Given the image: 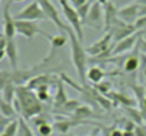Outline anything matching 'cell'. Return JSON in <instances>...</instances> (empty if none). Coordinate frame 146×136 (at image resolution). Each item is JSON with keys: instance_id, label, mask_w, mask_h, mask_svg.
<instances>
[{"instance_id": "83f0119b", "label": "cell", "mask_w": 146, "mask_h": 136, "mask_svg": "<svg viewBox=\"0 0 146 136\" xmlns=\"http://www.w3.org/2000/svg\"><path fill=\"white\" fill-rule=\"evenodd\" d=\"M19 130H20V135L22 136H33V133H32V130L29 129V126L26 125V122H25V119H19Z\"/></svg>"}, {"instance_id": "f546056e", "label": "cell", "mask_w": 146, "mask_h": 136, "mask_svg": "<svg viewBox=\"0 0 146 136\" xmlns=\"http://www.w3.org/2000/svg\"><path fill=\"white\" fill-rule=\"evenodd\" d=\"M90 3L88 2L86 5H83V6H80L79 9H78V12H79V16H80V19H82V22H85V19L88 17V13H89V10H90Z\"/></svg>"}, {"instance_id": "7a4b0ae2", "label": "cell", "mask_w": 146, "mask_h": 136, "mask_svg": "<svg viewBox=\"0 0 146 136\" xmlns=\"http://www.w3.org/2000/svg\"><path fill=\"white\" fill-rule=\"evenodd\" d=\"M70 43V54H72V63L76 69V73L79 76V80L82 82L83 86L88 85L86 73H88V62H89V54L86 52V47H83L82 40L75 34L72 29L66 32Z\"/></svg>"}, {"instance_id": "f1b7e54d", "label": "cell", "mask_w": 146, "mask_h": 136, "mask_svg": "<svg viewBox=\"0 0 146 136\" xmlns=\"http://www.w3.org/2000/svg\"><path fill=\"white\" fill-rule=\"evenodd\" d=\"M96 89H98V92L99 93H102V95H108L109 92H110V89H112V85H110V82H102V83H99V85H96Z\"/></svg>"}, {"instance_id": "836d02e7", "label": "cell", "mask_w": 146, "mask_h": 136, "mask_svg": "<svg viewBox=\"0 0 146 136\" xmlns=\"http://www.w3.org/2000/svg\"><path fill=\"white\" fill-rule=\"evenodd\" d=\"M6 44H7V37L3 33H0V49L6 50Z\"/></svg>"}, {"instance_id": "5bb4252c", "label": "cell", "mask_w": 146, "mask_h": 136, "mask_svg": "<svg viewBox=\"0 0 146 136\" xmlns=\"http://www.w3.org/2000/svg\"><path fill=\"white\" fill-rule=\"evenodd\" d=\"M6 57L9 59V63H10L13 70L19 69V49H17V43L15 39H7Z\"/></svg>"}, {"instance_id": "d6a6232c", "label": "cell", "mask_w": 146, "mask_h": 136, "mask_svg": "<svg viewBox=\"0 0 146 136\" xmlns=\"http://www.w3.org/2000/svg\"><path fill=\"white\" fill-rule=\"evenodd\" d=\"M108 135H109V136H123V130H120V129H117V127L109 129V130H108Z\"/></svg>"}, {"instance_id": "9a60e30c", "label": "cell", "mask_w": 146, "mask_h": 136, "mask_svg": "<svg viewBox=\"0 0 146 136\" xmlns=\"http://www.w3.org/2000/svg\"><path fill=\"white\" fill-rule=\"evenodd\" d=\"M105 76H106L105 70L102 69V67H99V66H92L90 69H88V73H86V79L90 83H93V85L102 83L105 80Z\"/></svg>"}, {"instance_id": "30bf717a", "label": "cell", "mask_w": 146, "mask_h": 136, "mask_svg": "<svg viewBox=\"0 0 146 136\" xmlns=\"http://www.w3.org/2000/svg\"><path fill=\"white\" fill-rule=\"evenodd\" d=\"M103 6L100 3H93L90 6V10L88 13V17L85 19L83 23L90 25L95 29H102L103 27Z\"/></svg>"}, {"instance_id": "484cf974", "label": "cell", "mask_w": 146, "mask_h": 136, "mask_svg": "<svg viewBox=\"0 0 146 136\" xmlns=\"http://www.w3.org/2000/svg\"><path fill=\"white\" fill-rule=\"evenodd\" d=\"M110 96L113 98V100H117V102H120L122 105H125V106H135V100H132V99H129V98H126V96H123V95H119V93H110Z\"/></svg>"}, {"instance_id": "7c38bea8", "label": "cell", "mask_w": 146, "mask_h": 136, "mask_svg": "<svg viewBox=\"0 0 146 136\" xmlns=\"http://www.w3.org/2000/svg\"><path fill=\"white\" fill-rule=\"evenodd\" d=\"M117 6L113 2H108L103 6V32L108 33L112 26L115 25V22L119 19L117 17Z\"/></svg>"}, {"instance_id": "74e56055", "label": "cell", "mask_w": 146, "mask_h": 136, "mask_svg": "<svg viewBox=\"0 0 146 136\" xmlns=\"http://www.w3.org/2000/svg\"><path fill=\"white\" fill-rule=\"evenodd\" d=\"M139 16H146V5L145 6H140V13Z\"/></svg>"}, {"instance_id": "52a82bcc", "label": "cell", "mask_w": 146, "mask_h": 136, "mask_svg": "<svg viewBox=\"0 0 146 136\" xmlns=\"http://www.w3.org/2000/svg\"><path fill=\"white\" fill-rule=\"evenodd\" d=\"M15 20H16V19H15ZM16 33L20 34V36H23V37H26V39H32V37H35L36 34H42V36H44L46 39L50 36V34L44 33V32L37 26L36 22H30V20H16Z\"/></svg>"}, {"instance_id": "e575fe53", "label": "cell", "mask_w": 146, "mask_h": 136, "mask_svg": "<svg viewBox=\"0 0 146 136\" xmlns=\"http://www.w3.org/2000/svg\"><path fill=\"white\" fill-rule=\"evenodd\" d=\"M72 3H73V6H75L76 9H79L80 6H83V5H86V3H88V0H73Z\"/></svg>"}, {"instance_id": "4dcf8cb0", "label": "cell", "mask_w": 146, "mask_h": 136, "mask_svg": "<svg viewBox=\"0 0 146 136\" xmlns=\"http://www.w3.org/2000/svg\"><path fill=\"white\" fill-rule=\"evenodd\" d=\"M135 136H146V126L143 125H136L135 127Z\"/></svg>"}, {"instance_id": "1f68e13d", "label": "cell", "mask_w": 146, "mask_h": 136, "mask_svg": "<svg viewBox=\"0 0 146 136\" xmlns=\"http://www.w3.org/2000/svg\"><path fill=\"white\" fill-rule=\"evenodd\" d=\"M133 2H135V0H115V5L117 7H125L127 5H132ZM136 2H137V0H136Z\"/></svg>"}, {"instance_id": "f6af8a7d", "label": "cell", "mask_w": 146, "mask_h": 136, "mask_svg": "<svg viewBox=\"0 0 146 136\" xmlns=\"http://www.w3.org/2000/svg\"><path fill=\"white\" fill-rule=\"evenodd\" d=\"M143 32H146V29H145V30H143ZM140 33H142V32H140Z\"/></svg>"}, {"instance_id": "8fae6325", "label": "cell", "mask_w": 146, "mask_h": 136, "mask_svg": "<svg viewBox=\"0 0 146 136\" xmlns=\"http://www.w3.org/2000/svg\"><path fill=\"white\" fill-rule=\"evenodd\" d=\"M3 34L7 39H15V36L17 34L16 33V20L10 15V2H7L3 9Z\"/></svg>"}, {"instance_id": "e0dca14e", "label": "cell", "mask_w": 146, "mask_h": 136, "mask_svg": "<svg viewBox=\"0 0 146 136\" xmlns=\"http://www.w3.org/2000/svg\"><path fill=\"white\" fill-rule=\"evenodd\" d=\"M139 66H140V59H139L137 56H129V57H126V59L123 60V64H122L123 70H125L126 73H133V72H136V70L139 69Z\"/></svg>"}, {"instance_id": "cb8c5ba5", "label": "cell", "mask_w": 146, "mask_h": 136, "mask_svg": "<svg viewBox=\"0 0 146 136\" xmlns=\"http://www.w3.org/2000/svg\"><path fill=\"white\" fill-rule=\"evenodd\" d=\"M75 125H78L75 120H63V122H56V125H54V129H57L62 135H66V133H69V130H70V127L72 126H75Z\"/></svg>"}, {"instance_id": "ee69618b", "label": "cell", "mask_w": 146, "mask_h": 136, "mask_svg": "<svg viewBox=\"0 0 146 136\" xmlns=\"http://www.w3.org/2000/svg\"><path fill=\"white\" fill-rule=\"evenodd\" d=\"M90 136H96V135H90Z\"/></svg>"}, {"instance_id": "d4e9b609", "label": "cell", "mask_w": 146, "mask_h": 136, "mask_svg": "<svg viewBox=\"0 0 146 136\" xmlns=\"http://www.w3.org/2000/svg\"><path fill=\"white\" fill-rule=\"evenodd\" d=\"M36 95L40 102H49L50 100V93H49V86H42L36 89Z\"/></svg>"}, {"instance_id": "8d00e7d4", "label": "cell", "mask_w": 146, "mask_h": 136, "mask_svg": "<svg viewBox=\"0 0 146 136\" xmlns=\"http://www.w3.org/2000/svg\"><path fill=\"white\" fill-rule=\"evenodd\" d=\"M142 112L146 115V88H145V98L142 100Z\"/></svg>"}, {"instance_id": "bcb514c9", "label": "cell", "mask_w": 146, "mask_h": 136, "mask_svg": "<svg viewBox=\"0 0 146 136\" xmlns=\"http://www.w3.org/2000/svg\"><path fill=\"white\" fill-rule=\"evenodd\" d=\"M69 2H73V0H69Z\"/></svg>"}, {"instance_id": "2e32d148", "label": "cell", "mask_w": 146, "mask_h": 136, "mask_svg": "<svg viewBox=\"0 0 146 136\" xmlns=\"http://www.w3.org/2000/svg\"><path fill=\"white\" fill-rule=\"evenodd\" d=\"M16 107L13 106V103L6 102L3 98H0V115L6 119H12L16 116Z\"/></svg>"}, {"instance_id": "9c48e42d", "label": "cell", "mask_w": 146, "mask_h": 136, "mask_svg": "<svg viewBox=\"0 0 146 136\" xmlns=\"http://www.w3.org/2000/svg\"><path fill=\"white\" fill-rule=\"evenodd\" d=\"M109 32L112 33L113 42H115V43H117V42H120V40H123V39H126V37L132 36V34H135L136 29H135V26H133V25H126V23H123L122 20H119V19H117Z\"/></svg>"}, {"instance_id": "f35d334b", "label": "cell", "mask_w": 146, "mask_h": 136, "mask_svg": "<svg viewBox=\"0 0 146 136\" xmlns=\"http://www.w3.org/2000/svg\"><path fill=\"white\" fill-rule=\"evenodd\" d=\"M5 57H6V50H2V49H0V62H2Z\"/></svg>"}, {"instance_id": "8992f818", "label": "cell", "mask_w": 146, "mask_h": 136, "mask_svg": "<svg viewBox=\"0 0 146 136\" xmlns=\"http://www.w3.org/2000/svg\"><path fill=\"white\" fill-rule=\"evenodd\" d=\"M37 2H39V5L42 6V9H43V12H44V15H46V19L50 20L59 30L67 32V30L70 29V27L64 23V20H62V17H60V15H59L56 6L50 2V0H37Z\"/></svg>"}, {"instance_id": "b9f144b4", "label": "cell", "mask_w": 146, "mask_h": 136, "mask_svg": "<svg viewBox=\"0 0 146 136\" xmlns=\"http://www.w3.org/2000/svg\"><path fill=\"white\" fill-rule=\"evenodd\" d=\"M62 136H75V135H70V133H66V135H62Z\"/></svg>"}, {"instance_id": "60d3db41", "label": "cell", "mask_w": 146, "mask_h": 136, "mask_svg": "<svg viewBox=\"0 0 146 136\" xmlns=\"http://www.w3.org/2000/svg\"><path fill=\"white\" fill-rule=\"evenodd\" d=\"M10 2H13V3H22V2H25V0H10Z\"/></svg>"}, {"instance_id": "d590c367", "label": "cell", "mask_w": 146, "mask_h": 136, "mask_svg": "<svg viewBox=\"0 0 146 136\" xmlns=\"http://www.w3.org/2000/svg\"><path fill=\"white\" fill-rule=\"evenodd\" d=\"M88 2H89L90 5H93V3H100L102 6H105L108 2H110V0H88Z\"/></svg>"}, {"instance_id": "ab89813d", "label": "cell", "mask_w": 146, "mask_h": 136, "mask_svg": "<svg viewBox=\"0 0 146 136\" xmlns=\"http://www.w3.org/2000/svg\"><path fill=\"white\" fill-rule=\"evenodd\" d=\"M136 3H137V5H140V6H145V5H146V0H137Z\"/></svg>"}, {"instance_id": "277c9868", "label": "cell", "mask_w": 146, "mask_h": 136, "mask_svg": "<svg viewBox=\"0 0 146 136\" xmlns=\"http://www.w3.org/2000/svg\"><path fill=\"white\" fill-rule=\"evenodd\" d=\"M113 43L115 42H113L112 33L108 32L99 40H96L95 43H92L90 46H88L86 47V52L92 57H100L102 60H105L108 56H110V52L113 49Z\"/></svg>"}, {"instance_id": "5b68a950", "label": "cell", "mask_w": 146, "mask_h": 136, "mask_svg": "<svg viewBox=\"0 0 146 136\" xmlns=\"http://www.w3.org/2000/svg\"><path fill=\"white\" fill-rule=\"evenodd\" d=\"M16 20H30V22H43L47 20L46 15L42 9V6L39 5V2H32L29 3L26 7H23V10H20L16 16Z\"/></svg>"}, {"instance_id": "ffe728a7", "label": "cell", "mask_w": 146, "mask_h": 136, "mask_svg": "<svg viewBox=\"0 0 146 136\" xmlns=\"http://www.w3.org/2000/svg\"><path fill=\"white\" fill-rule=\"evenodd\" d=\"M19 119H13V120H10L6 126H5V129L2 130V133H0V136H16L17 135V132H19Z\"/></svg>"}, {"instance_id": "6da1fadb", "label": "cell", "mask_w": 146, "mask_h": 136, "mask_svg": "<svg viewBox=\"0 0 146 136\" xmlns=\"http://www.w3.org/2000/svg\"><path fill=\"white\" fill-rule=\"evenodd\" d=\"M15 107L17 112L22 113L23 119H35L36 116L42 115L43 106L39 100L36 92L29 89L27 86H17L16 89V99H15Z\"/></svg>"}, {"instance_id": "7bdbcfd3", "label": "cell", "mask_w": 146, "mask_h": 136, "mask_svg": "<svg viewBox=\"0 0 146 136\" xmlns=\"http://www.w3.org/2000/svg\"><path fill=\"white\" fill-rule=\"evenodd\" d=\"M110 2H113V3H115V0H110Z\"/></svg>"}, {"instance_id": "ac0fdd59", "label": "cell", "mask_w": 146, "mask_h": 136, "mask_svg": "<svg viewBox=\"0 0 146 136\" xmlns=\"http://www.w3.org/2000/svg\"><path fill=\"white\" fill-rule=\"evenodd\" d=\"M67 102H69V99H67V95L64 93L63 85H62V82H57V90H56V95H54V105H56V107L60 109Z\"/></svg>"}, {"instance_id": "603a6c76", "label": "cell", "mask_w": 146, "mask_h": 136, "mask_svg": "<svg viewBox=\"0 0 146 136\" xmlns=\"http://www.w3.org/2000/svg\"><path fill=\"white\" fill-rule=\"evenodd\" d=\"M13 79H15L13 70L12 72H9V70H0V90H3L6 85H9L10 82H13Z\"/></svg>"}, {"instance_id": "4fadbf2b", "label": "cell", "mask_w": 146, "mask_h": 136, "mask_svg": "<svg viewBox=\"0 0 146 136\" xmlns=\"http://www.w3.org/2000/svg\"><path fill=\"white\" fill-rule=\"evenodd\" d=\"M139 36H140V33H136V34H132V36L115 43V46L110 52V57H115V56H119L120 53H126V52L132 50L135 47V44L139 42Z\"/></svg>"}, {"instance_id": "ba28073f", "label": "cell", "mask_w": 146, "mask_h": 136, "mask_svg": "<svg viewBox=\"0 0 146 136\" xmlns=\"http://www.w3.org/2000/svg\"><path fill=\"white\" fill-rule=\"evenodd\" d=\"M139 13H140V5H137V3H132V5H127L125 7L117 9L119 20H122L126 25H133L135 26V23L139 17Z\"/></svg>"}, {"instance_id": "7402d4cb", "label": "cell", "mask_w": 146, "mask_h": 136, "mask_svg": "<svg viewBox=\"0 0 146 136\" xmlns=\"http://www.w3.org/2000/svg\"><path fill=\"white\" fill-rule=\"evenodd\" d=\"M92 115H93L92 109H90L89 106H86V105H80L75 112H73V116H75L76 119H79V120H83V119L92 117Z\"/></svg>"}, {"instance_id": "4316f807", "label": "cell", "mask_w": 146, "mask_h": 136, "mask_svg": "<svg viewBox=\"0 0 146 136\" xmlns=\"http://www.w3.org/2000/svg\"><path fill=\"white\" fill-rule=\"evenodd\" d=\"M53 126L52 125H49V123H44V125H40L39 127H37V132H39V135L40 136H50L52 133H53Z\"/></svg>"}, {"instance_id": "d6986e66", "label": "cell", "mask_w": 146, "mask_h": 136, "mask_svg": "<svg viewBox=\"0 0 146 136\" xmlns=\"http://www.w3.org/2000/svg\"><path fill=\"white\" fill-rule=\"evenodd\" d=\"M16 89H17V85L13 83V82H10L9 85H6L5 89L2 90L3 99H5L6 102H9V103H13L15 99H16Z\"/></svg>"}, {"instance_id": "3957f363", "label": "cell", "mask_w": 146, "mask_h": 136, "mask_svg": "<svg viewBox=\"0 0 146 136\" xmlns=\"http://www.w3.org/2000/svg\"><path fill=\"white\" fill-rule=\"evenodd\" d=\"M59 3H60V7H62V13L64 16V19L67 20V23L70 25V29L75 32V34L83 40V29H82V19L79 16V12L78 9L73 6L69 0H59Z\"/></svg>"}, {"instance_id": "7dc6e473", "label": "cell", "mask_w": 146, "mask_h": 136, "mask_svg": "<svg viewBox=\"0 0 146 136\" xmlns=\"http://www.w3.org/2000/svg\"><path fill=\"white\" fill-rule=\"evenodd\" d=\"M0 3H2V0H0Z\"/></svg>"}, {"instance_id": "44dd1931", "label": "cell", "mask_w": 146, "mask_h": 136, "mask_svg": "<svg viewBox=\"0 0 146 136\" xmlns=\"http://www.w3.org/2000/svg\"><path fill=\"white\" fill-rule=\"evenodd\" d=\"M47 40L50 42L52 49H60V47H63L67 43V36L59 33V34H54V36H49Z\"/></svg>"}]
</instances>
